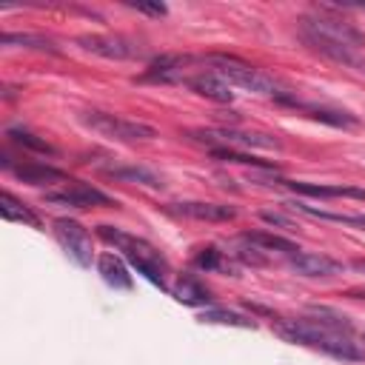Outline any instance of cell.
Masks as SVG:
<instances>
[{"mask_svg":"<svg viewBox=\"0 0 365 365\" xmlns=\"http://www.w3.org/2000/svg\"><path fill=\"white\" fill-rule=\"evenodd\" d=\"M277 331H279L288 342L317 348V351L331 354V356H336V359L359 362V359L365 356V354L359 351V345L351 339V334L334 331V328L322 325L319 319H314L311 314H308V317H297V319H279V322H277Z\"/></svg>","mask_w":365,"mask_h":365,"instance_id":"cell-1","label":"cell"},{"mask_svg":"<svg viewBox=\"0 0 365 365\" xmlns=\"http://www.w3.org/2000/svg\"><path fill=\"white\" fill-rule=\"evenodd\" d=\"M197 63L205 66V71H211L220 80H225L228 86H237V88H245V91H254V94L274 97L277 103H282V100L291 97V91L277 77H271L262 68L245 63L242 57H234V54H205V57H197Z\"/></svg>","mask_w":365,"mask_h":365,"instance_id":"cell-2","label":"cell"},{"mask_svg":"<svg viewBox=\"0 0 365 365\" xmlns=\"http://www.w3.org/2000/svg\"><path fill=\"white\" fill-rule=\"evenodd\" d=\"M97 234H100V240L114 245V251H120L148 282L165 288V268L168 265H165L163 254L151 242H145V240H140L134 234H125V231H120L114 225H97Z\"/></svg>","mask_w":365,"mask_h":365,"instance_id":"cell-3","label":"cell"},{"mask_svg":"<svg viewBox=\"0 0 365 365\" xmlns=\"http://www.w3.org/2000/svg\"><path fill=\"white\" fill-rule=\"evenodd\" d=\"M80 123L86 128H91L94 134H100L106 140H114V143H137V140H154L157 137L154 125L140 123V120H128V117L111 114V111H94V108L83 111Z\"/></svg>","mask_w":365,"mask_h":365,"instance_id":"cell-4","label":"cell"},{"mask_svg":"<svg viewBox=\"0 0 365 365\" xmlns=\"http://www.w3.org/2000/svg\"><path fill=\"white\" fill-rule=\"evenodd\" d=\"M194 140L208 143L211 148H279V140L265 131H245V128H202L191 131Z\"/></svg>","mask_w":365,"mask_h":365,"instance_id":"cell-5","label":"cell"},{"mask_svg":"<svg viewBox=\"0 0 365 365\" xmlns=\"http://www.w3.org/2000/svg\"><path fill=\"white\" fill-rule=\"evenodd\" d=\"M299 29H308L314 34H322V37H328V40H334L339 46H348L354 51H359L365 46V37H362L359 29H354L351 23H345L339 17H331V14H308V17L299 20Z\"/></svg>","mask_w":365,"mask_h":365,"instance_id":"cell-6","label":"cell"},{"mask_svg":"<svg viewBox=\"0 0 365 365\" xmlns=\"http://www.w3.org/2000/svg\"><path fill=\"white\" fill-rule=\"evenodd\" d=\"M77 46L83 51L106 57V60H140L143 57L140 43H134L123 34H83V37H77Z\"/></svg>","mask_w":365,"mask_h":365,"instance_id":"cell-7","label":"cell"},{"mask_svg":"<svg viewBox=\"0 0 365 365\" xmlns=\"http://www.w3.org/2000/svg\"><path fill=\"white\" fill-rule=\"evenodd\" d=\"M54 237H57V242L63 245V251L80 265V268H91V237H88V231L77 222V220H71V217H57L54 220Z\"/></svg>","mask_w":365,"mask_h":365,"instance_id":"cell-8","label":"cell"},{"mask_svg":"<svg viewBox=\"0 0 365 365\" xmlns=\"http://www.w3.org/2000/svg\"><path fill=\"white\" fill-rule=\"evenodd\" d=\"M46 202L51 205H66V208H94V205H117L106 191L83 182V180H71V185H66L63 191H46Z\"/></svg>","mask_w":365,"mask_h":365,"instance_id":"cell-9","label":"cell"},{"mask_svg":"<svg viewBox=\"0 0 365 365\" xmlns=\"http://www.w3.org/2000/svg\"><path fill=\"white\" fill-rule=\"evenodd\" d=\"M197 63L191 54H160L148 63V68L140 74L145 83H182L188 80V68Z\"/></svg>","mask_w":365,"mask_h":365,"instance_id":"cell-10","label":"cell"},{"mask_svg":"<svg viewBox=\"0 0 365 365\" xmlns=\"http://www.w3.org/2000/svg\"><path fill=\"white\" fill-rule=\"evenodd\" d=\"M288 265L299 274V277H334L342 271V262L328 257V254H317V251H297L288 257Z\"/></svg>","mask_w":365,"mask_h":365,"instance_id":"cell-11","label":"cell"},{"mask_svg":"<svg viewBox=\"0 0 365 365\" xmlns=\"http://www.w3.org/2000/svg\"><path fill=\"white\" fill-rule=\"evenodd\" d=\"M299 37H302V43H305L311 51H317V54H322V57H328V60H334V63H342V66H362L359 54H356L354 48H348V46H339V43H334V40H328V37H322V34H314V31H308V29H299Z\"/></svg>","mask_w":365,"mask_h":365,"instance_id":"cell-12","label":"cell"},{"mask_svg":"<svg viewBox=\"0 0 365 365\" xmlns=\"http://www.w3.org/2000/svg\"><path fill=\"white\" fill-rule=\"evenodd\" d=\"M180 217H191V220H205V222H228L237 217L234 205H220V202H174L171 208Z\"/></svg>","mask_w":365,"mask_h":365,"instance_id":"cell-13","label":"cell"},{"mask_svg":"<svg viewBox=\"0 0 365 365\" xmlns=\"http://www.w3.org/2000/svg\"><path fill=\"white\" fill-rule=\"evenodd\" d=\"M279 185H288L291 191L302 197H351V200H365V188L356 185H325V182H302V180H282Z\"/></svg>","mask_w":365,"mask_h":365,"instance_id":"cell-14","label":"cell"},{"mask_svg":"<svg viewBox=\"0 0 365 365\" xmlns=\"http://www.w3.org/2000/svg\"><path fill=\"white\" fill-rule=\"evenodd\" d=\"M185 83H188V88L197 91L200 97H208V100H214V103H234L231 86H228L225 80H220L217 74L205 71V68H202L200 74H191Z\"/></svg>","mask_w":365,"mask_h":365,"instance_id":"cell-15","label":"cell"},{"mask_svg":"<svg viewBox=\"0 0 365 365\" xmlns=\"http://www.w3.org/2000/svg\"><path fill=\"white\" fill-rule=\"evenodd\" d=\"M171 297H174L177 302H182V305H194V308H208V305L214 302L211 291H208L197 277H191V274H182V277L171 285Z\"/></svg>","mask_w":365,"mask_h":365,"instance_id":"cell-16","label":"cell"},{"mask_svg":"<svg viewBox=\"0 0 365 365\" xmlns=\"http://www.w3.org/2000/svg\"><path fill=\"white\" fill-rule=\"evenodd\" d=\"M285 106L302 108V111H308V117L322 120V123L336 125V128H351V125H356V123H359V120H356L354 114H348V111H336V108H325V106H311V103H302V100H297V97H288V100H285Z\"/></svg>","mask_w":365,"mask_h":365,"instance_id":"cell-17","label":"cell"},{"mask_svg":"<svg viewBox=\"0 0 365 365\" xmlns=\"http://www.w3.org/2000/svg\"><path fill=\"white\" fill-rule=\"evenodd\" d=\"M11 171H14L17 180H23L29 185H46V182H57V180L66 177L60 168H54L48 163H34V160L20 163V165H11Z\"/></svg>","mask_w":365,"mask_h":365,"instance_id":"cell-18","label":"cell"},{"mask_svg":"<svg viewBox=\"0 0 365 365\" xmlns=\"http://www.w3.org/2000/svg\"><path fill=\"white\" fill-rule=\"evenodd\" d=\"M97 268H100L103 279H106L108 285H114V288L128 291V288L134 285V282H131V274H128V268H125V262H123L117 254H111V251H106V254L97 257Z\"/></svg>","mask_w":365,"mask_h":365,"instance_id":"cell-19","label":"cell"},{"mask_svg":"<svg viewBox=\"0 0 365 365\" xmlns=\"http://www.w3.org/2000/svg\"><path fill=\"white\" fill-rule=\"evenodd\" d=\"M106 174L114 180H123V182H137L145 188H163V180L145 165H108Z\"/></svg>","mask_w":365,"mask_h":365,"instance_id":"cell-20","label":"cell"},{"mask_svg":"<svg viewBox=\"0 0 365 365\" xmlns=\"http://www.w3.org/2000/svg\"><path fill=\"white\" fill-rule=\"evenodd\" d=\"M242 240H248L251 245H257L262 251H277V254H285V257H291V254L299 251L297 242H291V240H285L279 234H271V231H245Z\"/></svg>","mask_w":365,"mask_h":365,"instance_id":"cell-21","label":"cell"},{"mask_svg":"<svg viewBox=\"0 0 365 365\" xmlns=\"http://www.w3.org/2000/svg\"><path fill=\"white\" fill-rule=\"evenodd\" d=\"M288 208L299 211V214H308V217H317V220H328V222H342V225H356V228H365V214H336V211H325V208H314V205H305V202H285Z\"/></svg>","mask_w":365,"mask_h":365,"instance_id":"cell-22","label":"cell"},{"mask_svg":"<svg viewBox=\"0 0 365 365\" xmlns=\"http://www.w3.org/2000/svg\"><path fill=\"white\" fill-rule=\"evenodd\" d=\"M0 43L6 48H31V51H48V54H57V46L40 34H20V31H3Z\"/></svg>","mask_w":365,"mask_h":365,"instance_id":"cell-23","label":"cell"},{"mask_svg":"<svg viewBox=\"0 0 365 365\" xmlns=\"http://www.w3.org/2000/svg\"><path fill=\"white\" fill-rule=\"evenodd\" d=\"M6 137H9L14 145H20V148H29V151H34V154H57V148H54L51 143H46L43 137L31 134L29 128L11 125V128H6Z\"/></svg>","mask_w":365,"mask_h":365,"instance_id":"cell-24","label":"cell"},{"mask_svg":"<svg viewBox=\"0 0 365 365\" xmlns=\"http://www.w3.org/2000/svg\"><path fill=\"white\" fill-rule=\"evenodd\" d=\"M0 211H3V217L6 220H14V222H26V225H40V220H37V214L34 211H29L26 208V202H20L14 194H9V191H3L0 194Z\"/></svg>","mask_w":365,"mask_h":365,"instance_id":"cell-25","label":"cell"},{"mask_svg":"<svg viewBox=\"0 0 365 365\" xmlns=\"http://www.w3.org/2000/svg\"><path fill=\"white\" fill-rule=\"evenodd\" d=\"M200 322H217V325H234V328H254V319L237 314V311H228V308H217V305H208L200 311Z\"/></svg>","mask_w":365,"mask_h":365,"instance_id":"cell-26","label":"cell"},{"mask_svg":"<svg viewBox=\"0 0 365 365\" xmlns=\"http://www.w3.org/2000/svg\"><path fill=\"white\" fill-rule=\"evenodd\" d=\"M194 265L202 268V271H225V274H237V265L228 259L225 251H217V248H202L197 257H194Z\"/></svg>","mask_w":365,"mask_h":365,"instance_id":"cell-27","label":"cell"},{"mask_svg":"<svg viewBox=\"0 0 365 365\" xmlns=\"http://www.w3.org/2000/svg\"><path fill=\"white\" fill-rule=\"evenodd\" d=\"M234 259H240V262H245V265H265L268 259H265V251L262 248H257V245H251L248 240H237V242H231V251H228Z\"/></svg>","mask_w":365,"mask_h":365,"instance_id":"cell-28","label":"cell"},{"mask_svg":"<svg viewBox=\"0 0 365 365\" xmlns=\"http://www.w3.org/2000/svg\"><path fill=\"white\" fill-rule=\"evenodd\" d=\"M131 9H137L140 14H151V17H163L168 11L163 3H131Z\"/></svg>","mask_w":365,"mask_h":365,"instance_id":"cell-29","label":"cell"},{"mask_svg":"<svg viewBox=\"0 0 365 365\" xmlns=\"http://www.w3.org/2000/svg\"><path fill=\"white\" fill-rule=\"evenodd\" d=\"M262 220L268 225H282V228H291V220H285L282 214H274V211H262Z\"/></svg>","mask_w":365,"mask_h":365,"instance_id":"cell-30","label":"cell"},{"mask_svg":"<svg viewBox=\"0 0 365 365\" xmlns=\"http://www.w3.org/2000/svg\"><path fill=\"white\" fill-rule=\"evenodd\" d=\"M362 9H365V6H362Z\"/></svg>","mask_w":365,"mask_h":365,"instance_id":"cell-31","label":"cell"}]
</instances>
